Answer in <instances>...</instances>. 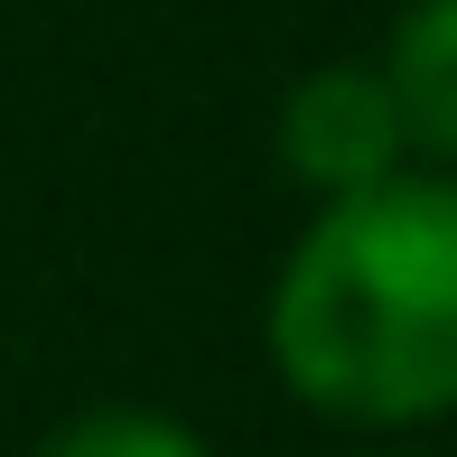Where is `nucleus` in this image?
<instances>
[{"label":"nucleus","instance_id":"f257e3e1","mask_svg":"<svg viewBox=\"0 0 457 457\" xmlns=\"http://www.w3.org/2000/svg\"><path fill=\"white\" fill-rule=\"evenodd\" d=\"M271 364L289 402L345 429H420L457 411V169L383 178L318 205L271 280Z\"/></svg>","mask_w":457,"mask_h":457},{"label":"nucleus","instance_id":"7ed1b4c3","mask_svg":"<svg viewBox=\"0 0 457 457\" xmlns=\"http://www.w3.org/2000/svg\"><path fill=\"white\" fill-rule=\"evenodd\" d=\"M383 94L402 112V140L457 169V0H411L383 47Z\"/></svg>","mask_w":457,"mask_h":457},{"label":"nucleus","instance_id":"20e7f679","mask_svg":"<svg viewBox=\"0 0 457 457\" xmlns=\"http://www.w3.org/2000/svg\"><path fill=\"white\" fill-rule=\"evenodd\" d=\"M37 457H215L187 420L169 411H140V402H103V411H75V420H56Z\"/></svg>","mask_w":457,"mask_h":457},{"label":"nucleus","instance_id":"f03ea898","mask_svg":"<svg viewBox=\"0 0 457 457\" xmlns=\"http://www.w3.org/2000/svg\"><path fill=\"white\" fill-rule=\"evenodd\" d=\"M411 140H402V112L383 94V66H318L299 75L280 103V169L289 187H308L318 205H345L364 187L402 178Z\"/></svg>","mask_w":457,"mask_h":457}]
</instances>
